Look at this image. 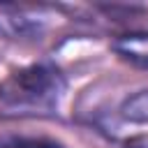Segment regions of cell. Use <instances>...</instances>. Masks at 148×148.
Masks as SVG:
<instances>
[{"label": "cell", "mask_w": 148, "mask_h": 148, "mask_svg": "<svg viewBox=\"0 0 148 148\" xmlns=\"http://www.w3.org/2000/svg\"><path fill=\"white\" fill-rule=\"evenodd\" d=\"M65 88V76L56 65L35 62L16 69L0 83V104L16 116H44L58 109Z\"/></svg>", "instance_id": "obj_1"}, {"label": "cell", "mask_w": 148, "mask_h": 148, "mask_svg": "<svg viewBox=\"0 0 148 148\" xmlns=\"http://www.w3.org/2000/svg\"><path fill=\"white\" fill-rule=\"evenodd\" d=\"M111 51L123 62L148 72V32H123L111 42Z\"/></svg>", "instance_id": "obj_2"}, {"label": "cell", "mask_w": 148, "mask_h": 148, "mask_svg": "<svg viewBox=\"0 0 148 148\" xmlns=\"http://www.w3.org/2000/svg\"><path fill=\"white\" fill-rule=\"evenodd\" d=\"M120 118L132 125H148V88L127 95L118 109Z\"/></svg>", "instance_id": "obj_3"}]
</instances>
